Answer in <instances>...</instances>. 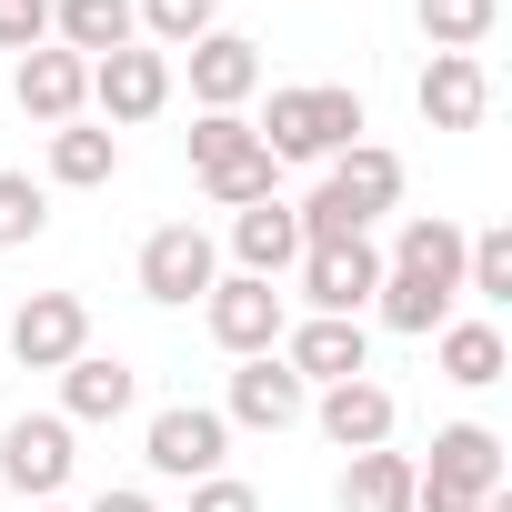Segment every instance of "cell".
Masks as SVG:
<instances>
[{"instance_id":"484cf974","label":"cell","mask_w":512,"mask_h":512,"mask_svg":"<svg viewBox=\"0 0 512 512\" xmlns=\"http://www.w3.org/2000/svg\"><path fill=\"white\" fill-rule=\"evenodd\" d=\"M211 11H221V0H131V21H141L151 51H191V41H211Z\"/></svg>"},{"instance_id":"ba28073f","label":"cell","mask_w":512,"mask_h":512,"mask_svg":"<svg viewBox=\"0 0 512 512\" xmlns=\"http://www.w3.org/2000/svg\"><path fill=\"white\" fill-rule=\"evenodd\" d=\"M221 422H231V432H292V422H312V382H302L282 352H251V362L231 372V392H221Z\"/></svg>"},{"instance_id":"8992f818","label":"cell","mask_w":512,"mask_h":512,"mask_svg":"<svg viewBox=\"0 0 512 512\" xmlns=\"http://www.w3.org/2000/svg\"><path fill=\"white\" fill-rule=\"evenodd\" d=\"M0 352H11L21 372H61L91 352V302L81 292H31L21 312H0Z\"/></svg>"},{"instance_id":"30bf717a","label":"cell","mask_w":512,"mask_h":512,"mask_svg":"<svg viewBox=\"0 0 512 512\" xmlns=\"http://www.w3.org/2000/svg\"><path fill=\"white\" fill-rule=\"evenodd\" d=\"M71 422L61 412H21L11 432H0V482H11L21 502H61V482H71Z\"/></svg>"},{"instance_id":"2e32d148","label":"cell","mask_w":512,"mask_h":512,"mask_svg":"<svg viewBox=\"0 0 512 512\" xmlns=\"http://www.w3.org/2000/svg\"><path fill=\"white\" fill-rule=\"evenodd\" d=\"M251 91H262V41H241V31L191 41V101L201 111H241Z\"/></svg>"},{"instance_id":"9a60e30c","label":"cell","mask_w":512,"mask_h":512,"mask_svg":"<svg viewBox=\"0 0 512 512\" xmlns=\"http://www.w3.org/2000/svg\"><path fill=\"white\" fill-rule=\"evenodd\" d=\"M141 402V372L121 362V352H81V362H61V422L81 432V422H121Z\"/></svg>"},{"instance_id":"7402d4cb","label":"cell","mask_w":512,"mask_h":512,"mask_svg":"<svg viewBox=\"0 0 512 512\" xmlns=\"http://www.w3.org/2000/svg\"><path fill=\"white\" fill-rule=\"evenodd\" d=\"M111 171H121V131H101V121H61L51 131V181L61 191H111Z\"/></svg>"},{"instance_id":"f546056e","label":"cell","mask_w":512,"mask_h":512,"mask_svg":"<svg viewBox=\"0 0 512 512\" xmlns=\"http://www.w3.org/2000/svg\"><path fill=\"white\" fill-rule=\"evenodd\" d=\"M51 41V0H0V51H41Z\"/></svg>"},{"instance_id":"3957f363","label":"cell","mask_w":512,"mask_h":512,"mask_svg":"<svg viewBox=\"0 0 512 512\" xmlns=\"http://www.w3.org/2000/svg\"><path fill=\"white\" fill-rule=\"evenodd\" d=\"M141 462H151L161 482H211V472L231 462V422H221L211 402H161V412L141 422Z\"/></svg>"},{"instance_id":"83f0119b","label":"cell","mask_w":512,"mask_h":512,"mask_svg":"<svg viewBox=\"0 0 512 512\" xmlns=\"http://www.w3.org/2000/svg\"><path fill=\"white\" fill-rule=\"evenodd\" d=\"M51 231V191L31 171H0V251H31Z\"/></svg>"},{"instance_id":"5b68a950","label":"cell","mask_w":512,"mask_h":512,"mask_svg":"<svg viewBox=\"0 0 512 512\" xmlns=\"http://www.w3.org/2000/svg\"><path fill=\"white\" fill-rule=\"evenodd\" d=\"M201 322H211V342H221L231 362H251V352H282V332H292V302H282V282L221 272V282L201 292Z\"/></svg>"},{"instance_id":"d4e9b609","label":"cell","mask_w":512,"mask_h":512,"mask_svg":"<svg viewBox=\"0 0 512 512\" xmlns=\"http://www.w3.org/2000/svg\"><path fill=\"white\" fill-rule=\"evenodd\" d=\"M201 201H211V211H251V201H282V161H272V151H241V161L201 171Z\"/></svg>"},{"instance_id":"7a4b0ae2","label":"cell","mask_w":512,"mask_h":512,"mask_svg":"<svg viewBox=\"0 0 512 512\" xmlns=\"http://www.w3.org/2000/svg\"><path fill=\"white\" fill-rule=\"evenodd\" d=\"M502 482H512L502 432L492 422H442L432 432V462H412V512H482Z\"/></svg>"},{"instance_id":"9c48e42d","label":"cell","mask_w":512,"mask_h":512,"mask_svg":"<svg viewBox=\"0 0 512 512\" xmlns=\"http://www.w3.org/2000/svg\"><path fill=\"white\" fill-rule=\"evenodd\" d=\"M292 272H302V302H312V312L362 322L372 292H382V241H322V251H302Z\"/></svg>"},{"instance_id":"4fadbf2b","label":"cell","mask_w":512,"mask_h":512,"mask_svg":"<svg viewBox=\"0 0 512 512\" xmlns=\"http://www.w3.org/2000/svg\"><path fill=\"white\" fill-rule=\"evenodd\" d=\"M412 111H422L432 131H482V111H492V71H482L472 51H432L422 81H412Z\"/></svg>"},{"instance_id":"4dcf8cb0","label":"cell","mask_w":512,"mask_h":512,"mask_svg":"<svg viewBox=\"0 0 512 512\" xmlns=\"http://www.w3.org/2000/svg\"><path fill=\"white\" fill-rule=\"evenodd\" d=\"M191 512H262V492L241 472H211V482H191Z\"/></svg>"},{"instance_id":"7c38bea8","label":"cell","mask_w":512,"mask_h":512,"mask_svg":"<svg viewBox=\"0 0 512 512\" xmlns=\"http://www.w3.org/2000/svg\"><path fill=\"white\" fill-rule=\"evenodd\" d=\"M312 422H322L332 452H382L392 422H402V402H392V382L352 372V382H322V392H312Z\"/></svg>"},{"instance_id":"277c9868","label":"cell","mask_w":512,"mask_h":512,"mask_svg":"<svg viewBox=\"0 0 512 512\" xmlns=\"http://www.w3.org/2000/svg\"><path fill=\"white\" fill-rule=\"evenodd\" d=\"M131 282H141V302L181 312V302H201V292L221 282V241H211L201 221H161V231L141 241V262H131Z\"/></svg>"},{"instance_id":"52a82bcc","label":"cell","mask_w":512,"mask_h":512,"mask_svg":"<svg viewBox=\"0 0 512 512\" xmlns=\"http://www.w3.org/2000/svg\"><path fill=\"white\" fill-rule=\"evenodd\" d=\"M91 111H101V131L161 121V111H171V51H151V41L101 51V61H91Z\"/></svg>"},{"instance_id":"8fae6325","label":"cell","mask_w":512,"mask_h":512,"mask_svg":"<svg viewBox=\"0 0 512 512\" xmlns=\"http://www.w3.org/2000/svg\"><path fill=\"white\" fill-rule=\"evenodd\" d=\"M11 101H21V121L61 131V121H81V111H91V61H81V51H61V41H41V51H21Z\"/></svg>"},{"instance_id":"ac0fdd59","label":"cell","mask_w":512,"mask_h":512,"mask_svg":"<svg viewBox=\"0 0 512 512\" xmlns=\"http://www.w3.org/2000/svg\"><path fill=\"white\" fill-rule=\"evenodd\" d=\"M322 181H332V191L352 201V221L372 231V221L402 201V181H412V171H402V151H382V141H352V151H332V171H322Z\"/></svg>"},{"instance_id":"603a6c76","label":"cell","mask_w":512,"mask_h":512,"mask_svg":"<svg viewBox=\"0 0 512 512\" xmlns=\"http://www.w3.org/2000/svg\"><path fill=\"white\" fill-rule=\"evenodd\" d=\"M342 512H412V452H352L342 462V492H332Z\"/></svg>"},{"instance_id":"d6986e66","label":"cell","mask_w":512,"mask_h":512,"mask_svg":"<svg viewBox=\"0 0 512 512\" xmlns=\"http://www.w3.org/2000/svg\"><path fill=\"white\" fill-rule=\"evenodd\" d=\"M452 282H432V272H392L382 262V292H372V312H382V332H402V342H432L442 322H452Z\"/></svg>"},{"instance_id":"f1b7e54d","label":"cell","mask_w":512,"mask_h":512,"mask_svg":"<svg viewBox=\"0 0 512 512\" xmlns=\"http://www.w3.org/2000/svg\"><path fill=\"white\" fill-rule=\"evenodd\" d=\"M241 151H262V131H251L241 111H201V121H191V181L221 171V161H241Z\"/></svg>"},{"instance_id":"ffe728a7","label":"cell","mask_w":512,"mask_h":512,"mask_svg":"<svg viewBox=\"0 0 512 512\" xmlns=\"http://www.w3.org/2000/svg\"><path fill=\"white\" fill-rule=\"evenodd\" d=\"M432 362H442V382H462V392H492L502 382V362H512V342H502V322H442L432 332Z\"/></svg>"},{"instance_id":"cb8c5ba5","label":"cell","mask_w":512,"mask_h":512,"mask_svg":"<svg viewBox=\"0 0 512 512\" xmlns=\"http://www.w3.org/2000/svg\"><path fill=\"white\" fill-rule=\"evenodd\" d=\"M412 21H422L432 51H472L482 61V41L502 31V0H412Z\"/></svg>"},{"instance_id":"44dd1931","label":"cell","mask_w":512,"mask_h":512,"mask_svg":"<svg viewBox=\"0 0 512 512\" xmlns=\"http://www.w3.org/2000/svg\"><path fill=\"white\" fill-rule=\"evenodd\" d=\"M51 41L81 51V61H101V51H131L141 21H131V0H51Z\"/></svg>"},{"instance_id":"6da1fadb","label":"cell","mask_w":512,"mask_h":512,"mask_svg":"<svg viewBox=\"0 0 512 512\" xmlns=\"http://www.w3.org/2000/svg\"><path fill=\"white\" fill-rule=\"evenodd\" d=\"M251 131H262L272 161H332V151H352L372 121H362V91H342V81H292V91H272V111L251 121Z\"/></svg>"},{"instance_id":"e0dca14e","label":"cell","mask_w":512,"mask_h":512,"mask_svg":"<svg viewBox=\"0 0 512 512\" xmlns=\"http://www.w3.org/2000/svg\"><path fill=\"white\" fill-rule=\"evenodd\" d=\"M231 262H241L251 282H282V272L302 262V221H292V201H251V211H231Z\"/></svg>"},{"instance_id":"1f68e13d","label":"cell","mask_w":512,"mask_h":512,"mask_svg":"<svg viewBox=\"0 0 512 512\" xmlns=\"http://www.w3.org/2000/svg\"><path fill=\"white\" fill-rule=\"evenodd\" d=\"M91 512H161V502H151V492H131V482H111V492H101Z\"/></svg>"},{"instance_id":"5bb4252c","label":"cell","mask_w":512,"mask_h":512,"mask_svg":"<svg viewBox=\"0 0 512 512\" xmlns=\"http://www.w3.org/2000/svg\"><path fill=\"white\" fill-rule=\"evenodd\" d=\"M282 362H292L302 382H352V372H372V332H362V322H332V312H302V322L282 332Z\"/></svg>"},{"instance_id":"4316f807","label":"cell","mask_w":512,"mask_h":512,"mask_svg":"<svg viewBox=\"0 0 512 512\" xmlns=\"http://www.w3.org/2000/svg\"><path fill=\"white\" fill-rule=\"evenodd\" d=\"M462 292L472 302H512V221H492V231L462 241Z\"/></svg>"},{"instance_id":"d6a6232c","label":"cell","mask_w":512,"mask_h":512,"mask_svg":"<svg viewBox=\"0 0 512 512\" xmlns=\"http://www.w3.org/2000/svg\"><path fill=\"white\" fill-rule=\"evenodd\" d=\"M21 512H71V502H21Z\"/></svg>"}]
</instances>
